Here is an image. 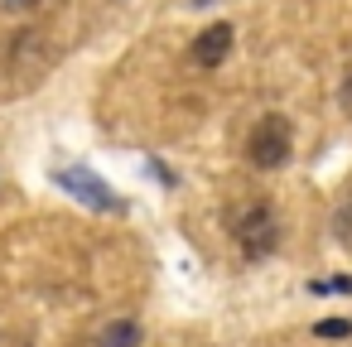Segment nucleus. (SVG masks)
Returning <instances> with one entry per match:
<instances>
[{
    "label": "nucleus",
    "instance_id": "obj_9",
    "mask_svg": "<svg viewBox=\"0 0 352 347\" xmlns=\"http://www.w3.org/2000/svg\"><path fill=\"white\" fill-rule=\"evenodd\" d=\"M0 5L15 10V15H25V10H34V5H39V0H0Z\"/></svg>",
    "mask_w": 352,
    "mask_h": 347
},
{
    "label": "nucleus",
    "instance_id": "obj_1",
    "mask_svg": "<svg viewBox=\"0 0 352 347\" xmlns=\"http://www.w3.org/2000/svg\"><path fill=\"white\" fill-rule=\"evenodd\" d=\"M232 241H236V251H241L246 260H265V256L280 246V222H275V212H270L265 203L241 208L236 222H232Z\"/></svg>",
    "mask_w": 352,
    "mask_h": 347
},
{
    "label": "nucleus",
    "instance_id": "obj_4",
    "mask_svg": "<svg viewBox=\"0 0 352 347\" xmlns=\"http://www.w3.org/2000/svg\"><path fill=\"white\" fill-rule=\"evenodd\" d=\"M232 39H236V30L227 25V20H217V25H208L198 39H193V49H188V58L198 63V68H217L227 54H232Z\"/></svg>",
    "mask_w": 352,
    "mask_h": 347
},
{
    "label": "nucleus",
    "instance_id": "obj_2",
    "mask_svg": "<svg viewBox=\"0 0 352 347\" xmlns=\"http://www.w3.org/2000/svg\"><path fill=\"white\" fill-rule=\"evenodd\" d=\"M289 155H294V131H289V121L275 116V111L261 116L256 131H251V140H246V159H251L256 169H280Z\"/></svg>",
    "mask_w": 352,
    "mask_h": 347
},
{
    "label": "nucleus",
    "instance_id": "obj_3",
    "mask_svg": "<svg viewBox=\"0 0 352 347\" xmlns=\"http://www.w3.org/2000/svg\"><path fill=\"white\" fill-rule=\"evenodd\" d=\"M54 183L58 188H68L78 203H87V208H97V212H121L126 203L111 193V183H102L92 169H82V164H73V169H54Z\"/></svg>",
    "mask_w": 352,
    "mask_h": 347
},
{
    "label": "nucleus",
    "instance_id": "obj_8",
    "mask_svg": "<svg viewBox=\"0 0 352 347\" xmlns=\"http://www.w3.org/2000/svg\"><path fill=\"white\" fill-rule=\"evenodd\" d=\"M338 102H342V111H347V116H352V73H347V78H342V87H338Z\"/></svg>",
    "mask_w": 352,
    "mask_h": 347
},
{
    "label": "nucleus",
    "instance_id": "obj_6",
    "mask_svg": "<svg viewBox=\"0 0 352 347\" xmlns=\"http://www.w3.org/2000/svg\"><path fill=\"white\" fill-rule=\"evenodd\" d=\"M314 337H352V323L347 318H318L314 323Z\"/></svg>",
    "mask_w": 352,
    "mask_h": 347
},
{
    "label": "nucleus",
    "instance_id": "obj_5",
    "mask_svg": "<svg viewBox=\"0 0 352 347\" xmlns=\"http://www.w3.org/2000/svg\"><path fill=\"white\" fill-rule=\"evenodd\" d=\"M92 347H140V323L135 318H111Z\"/></svg>",
    "mask_w": 352,
    "mask_h": 347
},
{
    "label": "nucleus",
    "instance_id": "obj_10",
    "mask_svg": "<svg viewBox=\"0 0 352 347\" xmlns=\"http://www.w3.org/2000/svg\"><path fill=\"white\" fill-rule=\"evenodd\" d=\"M188 5H193V10H208V5H217V0H188Z\"/></svg>",
    "mask_w": 352,
    "mask_h": 347
},
{
    "label": "nucleus",
    "instance_id": "obj_7",
    "mask_svg": "<svg viewBox=\"0 0 352 347\" xmlns=\"http://www.w3.org/2000/svg\"><path fill=\"white\" fill-rule=\"evenodd\" d=\"M352 289V280H318L314 284V294H347Z\"/></svg>",
    "mask_w": 352,
    "mask_h": 347
}]
</instances>
